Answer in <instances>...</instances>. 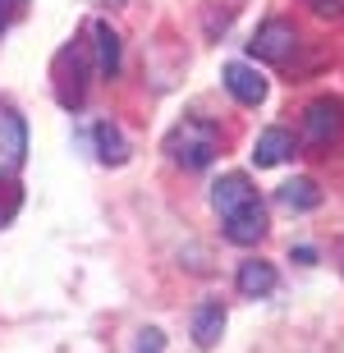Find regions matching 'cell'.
<instances>
[{"instance_id": "cell-9", "label": "cell", "mask_w": 344, "mask_h": 353, "mask_svg": "<svg viewBox=\"0 0 344 353\" xmlns=\"http://www.w3.org/2000/svg\"><path fill=\"white\" fill-rule=\"evenodd\" d=\"M234 285H239V294H243V299H266V294H276V266L252 257V262L239 266Z\"/></svg>"}, {"instance_id": "cell-1", "label": "cell", "mask_w": 344, "mask_h": 353, "mask_svg": "<svg viewBox=\"0 0 344 353\" xmlns=\"http://www.w3.org/2000/svg\"><path fill=\"white\" fill-rule=\"evenodd\" d=\"M165 152H170L184 170H207V165L221 157V129L207 124V119H184V124L170 129Z\"/></svg>"}, {"instance_id": "cell-2", "label": "cell", "mask_w": 344, "mask_h": 353, "mask_svg": "<svg viewBox=\"0 0 344 353\" xmlns=\"http://www.w3.org/2000/svg\"><path fill=\"white\" fill-rule=\"evenodd\" d=\"M303 143L317 152H335L344 143V97H317L303 110Z\"/></svg>"}, {"instance_id": "cell-3", "label": "cell", "mask_w": 344, "mask_h": 353, "mask_svg": "<svg viewBox=\"0 0 344 353\" xmlns=\"http://www.w3.org/2000/svg\"><path fill=\"white\" fill-rule=\"evenodd\" d=\"M294 51H299V28L285 23V19H266L248 41V55L262 65H290Z\"/></svg>"}, {"instance_id": "cell-10", "label": "cell", "mask_w": 344, "mask_h": 353, "mask_svg": "<svg viewBox=\"0 0 344 353\" xmlns=\"http://www.w3.org/2000/svg\"><path fill=\"white\" fill-rule=\"evenodd\" d=\"M221 335H225V307L221 303H202L193 312V344L198 349H216Z\"/></svg>"}, {"instance_id": "cell-7", "label": "cell", "mask_w": 344, "mask_h": 353, "mask_svg": "<svg viewBox=\"0 0 344 353\" xmlns=\"http://www.w3.org/2000/svg\"><path fill=\"white\" fill-rule=\"evenodd\" d=\"M225 88H230V97H234L239 105H262L266 101V79L252 65H243V60L225 65Z\"/></svg>"}, {"instance_id": "cell-13", "label": "cell", "mask_w": 344, "mask_h": 353, "mask_svg": "<svg viewBox=\"0 0 344 353\" xmlns=\"http://www.w3.org/2000/svg\"><path fill=\"white\" fill-rule=\"evenodd\" d=\"M97 157H101V165H124L129 161V143H124V133L115 129V124H97Z\"/></svg>"}, {"instance_id": "cell-11", "label": "cell", "mask_w": 344, "mask_h": 353, "mask_svg": "<svg viewBox=\"0 0 344 353\" xmlns=\"http://www.w3.org/2000/svg\"><path fill=\"white\" fill-rule=\"evenodd\" d=\"M280 207L285 211H317L321 207V188L312 179H290V183H280Z\"/></svg>"}, {"instance_id": "cell-16", "label": "cell", "mask_w": 344, "mask_h": 353, "mask_svg": "<svg viewBox=\"0 0 344 353\" xmlns=\"http://www.w3.org/2000/svg\"><path fill=\"white\" fill-rule=\"evenodd\" d=\"M23 5H28V0H0V32H5V28L23 14Z\"/></svg>"}, {"instance_id": "cell-17", "label": "cell", "mask_w": 344, "mask_h": 353, "mask_svg": "<svg viewBox=\"0 0 344 353\" xmlns=\"http://www.w3.org/2000/svg\"><path fill=\"white\" fill-rule=\"evenodd\" d=\"M340 262H344V243H340Z\"/></svg>"}, {"instance_id": "cell-8", "label": "cell", "mask_w": 344, "mask_h": 353, "mask_svg": "<svg viewBox=\"0 0 344 353\" xmlns=\"http://www.w3.org/2000/svg\"><path fill=\"white\" fill-rule=\"evenodd\" d=\"M248 202H257V188L248 183V174H221V179L212 183V207L221 211V216L248 207Z\"/></svg>"}, {"instance_id": "cell-6", "label": "cell", "mask_w": 344, "mask_h": 353, "mask_svg": "<svg viewBox=\"0 0 344 353\" xmlns=\"http://www.w3.org/2000/svg\"><path fill=\"white\" fill-rule=\"evenodd\" d=\"M299 152V138H294L290 129H266V133H257V143H252V161L262 165V170H271V165H285V161Z\"/></svg>"}, {"instance_id": "cell-12", "label": "cell", "mask_w": 344, "mask_h": 353, "mask_svg": "<svg viewBox=\"0 0 344 353\" xmlns=\"http://www.w3.org/2000/svg\"><path fill=\"white\" fill-rule=\"evenodd\" d=\"M92 46H97V69L106 74V79H115L119 74V32L110 23H92Z\"/></svg>"}, {"instance_id": "cell-4", "label": "cell", "mask_w": 344, "mask_h": 353, "mask_svg": "<svg viewBox=\"0 0 344 353\" xmlns=\"http://www.w3.org/2000/svg\"><path fill=\"white\" fill-rule=\"evenodd\" d=\"M225 239L239 243V248L262 243V239H266V207H262V197L248 202V207H239V211H230V216H225Z\"/></svg>"}, {"instance_id": "cell-5", "label": "cell", "mask_w": 344, "mask_h": 353, "mask_svg": "<svg viewBox=\"0 0 344 353\" xmlns=\"http://www.w3.org/2000/svg\"><path fill=\"white\" fill-rule=\"evenodd\" d=\"M28 157V129L14 110H0V174H14Z\"/></svg>"}, {"instance_id": "cell-15", "label": "cell", "mask_w": 344, "mask_h": 353, "mask_svg": "<svg viewBox=\"0 0 344 353\" xmlns=\"http://www.w3.org/2000/svg\"><path fill=\"white\" fill-rule=\"evenodd\" d=\"M307 10L317 19H344V0H307Z\"/></svg>"}, {"instance_id": "cell-14", "label": "cell", "mask_w": 344, "mask_h": 353, "mask_svg": "<svg viewBox=\"0 0 344 353\" xmlns=\"http://www.w3.org/2000/svg\"><path fill=\"white\" fill-rule=\"evenodd\" d=\"M133 353H165V335H161L156 326L138 330V344H133Z\"/></svg>"}]
</instances>
